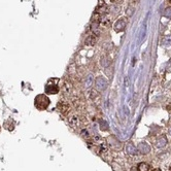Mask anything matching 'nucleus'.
<instances>
[{"label": "nucleus", "instance_id": "nucleus-1", "mask_svg": "<svg viewBox=\"0 0 171 171\" xmlns=\"http://www.w3.org/2000/svg\"><path fill=\"white\" fill-rule=\"evenodd\" d=\"M50 99L45 94H39L35 97L34 99V104L35 107L39 110H44L47 109V106L50 105Z\"/></svg>", "mask_w": 171, "mask_h": 171}, {"label": "nucleus", "instance_id": "nucleus-2", "mask_svg": "<svg viewBox=\"0 0 171 171\" xmlns=\"http://www.w3.org/2000/svg\"><path fill=\"white\" fill-rule=\"evenodd\" d=\"M108 86V81L107 79L103 76H98L97 78L95 79V88L98 92H103L107 89Z\"/></svg>", "mask_w": 171, "mask_h": 171}, {"label": "nucleus", "instance_id": "nucleus-3", "mask_svg": "<svg viewBox=\"0 0 171 171\" xmlns=\"http://www.w3.org/2000/svg\"><path fill=\"white\" fill-rule=\"evenodd\" d=\"M151 150V148L148 142H140L137 145V151L140 154H142V155H148V154H150Z\"/></svg>", "mask_w": 171, "mask_h": 171}, {"label": "nucleus", "instance_id": "nucleus-4", "mask_svg": "<svg viewBox=\"0 0 171 171\" xmlns=\"http://www.w3.org/2000/svg\"><path fill=\"white\" fill-rule=\"evenodd\" d=\"M126 25H127V22L125 19H120V20H118L115 23V26H114L115 32H123V31L125 30V28H126Z\"/></svg>", "mask_w": 171, "mask_h": 171}, {"label": "nucleus", "instance_id": "nucleus-5", "mask_svg": "<svg viewBox=\"0 0 171 171\" xmlns=\"http://www.w3.org/2000/svg\"><path fill=\"white\" fill-rule=\"evenodd\" d=\"M59 87L55 84L50 85V83H47V85L45 86V89H44V92L45 94H58L59 93Z\"/></svg>", "mask_w": 171, "mask_h": 171}, {"label": "nucleus", "instance_id": "nucleus-6", "mask_svg": "<svg viewBox=\"0 0 171 171\" xmlns=\"http://www.w3.org/2000/svg\"><path fill=\"white\" fill-rule=\"evenodd\" d=\"M167 143H168V139L167 137H166V135H161L158 137L157 141H156V146H157L158 148H163L167 145Z\"/></svg>", "mask_w": 171, "mask_h": 171}, {"label": "nucleus", "instance_id": "nucleus-7", "mask_svg": "<svg viewBox=\"0 0 171 171\" xmlns=\"http://www.w3.org/2000/svg\"><path fill=\"white\" fill-rule=\"evenodd\" d=\"M125 150H126V153L129 154V155H136V154L138 153V151H137V148L132 142H128V143H127Z\"/></svg>", "mask_w": 171, "mask_h": 171}, {"label": "nucleus", "instance_id": "nucleus-8", "mask_svg": "<svg viewBox=\"0 0 171 171\" xmlns=\"http://www.w3.org/2000/svg\"><path fill=\"white\" fill-rule=\"evenodd\" d=\"M58 107H59L60 111L62 112L63 115H67L69 112V109H70V107H69V104L66 102H61L60 101V103L58 104Z\"/></svg>", "mask_w": 171, "mask_h": 171}, {"label": "nucleus", "instance_id": "nucleus-9", "mask_svg": "<svg viewBox=\"0 0 171 171\" xmlns=\"http://www.w3.org/2000/svg\"><path fill=\"white\" fill-rule=\"evenodd\" d=\"M93 83H94V78H93V75H92V74H89V75L87 76L86 79H85V83H84V87H85L86 89H89L91 86L93 85Z\"/></svg>", "mask_w": 171, "mask_h": 171}, {"label": "nucleus", "instance_id": "nucleus-10", "mask_svg": "<svg viewBox=\"0 0 171 171\" xmlns=\"http://www.w3.org/2000/svg\"><path fill=\"white\" fill-rule=\"evenodd\" d=\"M97 41V35H91V36H88L86 39V44L87 45H94Z\"/></svg>", "mask_w": 171, "mask_h": 171}, {"label": "nucleus", "instance_id": "nucleus-11", "mask_svg": "<svg viewBox=\"0 0 171 171\" xmlns=\"http://www.w3.org/2000/svg\"><path fill=\"white\" fill-rule=\"evenodd\" d=\"M150 169H151L150 165L144 162L139 163L138 166H137V171H150Z\"/></svg>", "mask_w": 171, "mask_h": 171}, {"label": "nucleus", "instance_id": "nucleus-12", "mask_svg": "<svg viewBox=\"0 0 171 171\" xmlns=\"http://www.w3.org/2000/svg\"><path fill=\"white\" fill-rule=\"evenodd\" d=\"M111 64V59L108 57H103L102 59H101V65H102L103 67H105V68H107V67H109V65Z\"/></svg>", "mask_w": 171, "mask_h": 171}, {"label": "nucleus", "instance_id": "nucleus-13", "mask_svg": "<svg viewBox=\"0 0 171 171\" xmlns=\"http://www.w3.org/2000/svg\"><path fill=\"white\" fill-rule=\"evenodd\" d=\"M70 125L72 127H78L79 126V119L78 118H76V117H73V118H71V120H70Z\"/></svg>", "mask_w": 171, "mask_h": 171}, {"label": "nucleus", "instance_id": "nucleus-14", "mask_svg": "<svg viewBox=\"0 0 171 171\" xmlns=\"http://www.w3.org/2000/svg\"><path fill=\"white\" fill-rule=\"evenodd\" d=\"M163 45H170L171 44V35H166L162 40Z\"/></svg>", "mask_w": 171, "mask_h": 171}, {"label": "nucleus", "instance_id": "nucleus-15", "mask_svg": "<svg viewBox=\"0 0 171 171\" xmlns=\"http://www.w3.org/2000/svg\"><path fill=\"white\" fill-rule=\"evenodd\" d=\"M100 129L102 130V131H106L108 129V124L106 121H104V120H101L100 121Z\"/></svg>", "mask_w": 171, "mask_h": 171}, {"label": "nucleus", "instance_id": "nucleus-16", "mask_svg": "<svg viewBox=\"0 0 171 171\" xmlns=\"http://www.w3.org/2000/svg\"><path fill=\"white\" fill-rule=\"evenodd\" d=\"M163 14H164V17H166V18L171 19V6H168L167 8H165Z\"/></svg>", "mask_w": 171, "mask_h": 171}, {"label": "nucleus", "instance_id": "nucleus-17", "mask_svg": "<svg viewBox=\"0 0 171 171\" xmlns=\"http://www.w3.org/2000/svg\"><path fill=\"white\" fill-rule=\"evenodd\" d=\"M134 11H135V9H134V7H133V6H129L128 8L126 9V14H127V16H128V17H131L132 14H133Z\"/></svg>", "mask_w": 171, "mask_h": 171}, {"label": "nucleus", "instance_id": "nucleus-18", "mask_svg": "<svg viewBox=\"0 0 171 171\" xmlns=\"http://www.w3.org/2000/svg\"><path fill=\"white\" fill-rule=\"evenodd\" d=\"M83 137H85V138H88V137H89L88 132L85 131V130H84V131H83Z\"/></svg>", "mask_w": 171, "mask_h": 171}, {"label": "nucleus", "instance_id": "nucleus-19", "mask_svg": "<svg viewBox=\"0 0 171 171\" xmlns=\"http://www.w3.org/2000/svg\"><path fill=\"white\" fill-rule=\"evenodd\" d=\"M110 2H112V3H120V2L122 1V0H109Z\"/></svg>", "mask_w": 171, "mask_h": 171}, {"label": "nucleus", "instance_id": "nucleus-20", "mask_svg": "<svg viewBox=\"0 0 171 171\" xmlns=\"http://www.w3.org/2000/svg\"><path fill=\"white\" fill-rule=\"evenodd\" d=\"M153 171H161V170H160V168H156V169H154Z\"/></svg>", "mask_w": 171, "mask_h": 171}, {"label": "nucleus", "instance_id": "nucleus-21", "mask_svg": "<svg viewBox=\"0 0 171 171\" xmlns=\"http://www.w3.org/2000/svg\"><path fill=\"white\" fill-rule=\"evenodd\" d=\"M169 134L171 135V127H170V129H169Z\"/></svg>", "mask_w": 171, "mask_h": 171}, {"label": "nucleus", "instance_id": "nucleus-22", "mask_svg": "<svg viewBox=\"0 0 171 171\" xmlns=\"http://www.w3.org/2000/svg\"><path fill=\"white\" fill-rule=\"evenodd\" d=\"M0 130H1V127H0Z\"/></svg>", "mask_w": 171, "mask_h": 171}, {"label": "nucleus", "instance_id": "nucleus-23", "mask_svg": "<svg viewBox=\"0 0 171 171\" xmlns=\"http://www.w3.org/2000/svg\"><path fill=\"white\" fill-rule=\"evenodd\" d=\"M169 1H170V2H171V0H169Z\"/></svg>", "mask_w": 171, "mask_h": 171}]
</instances>
